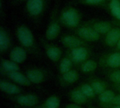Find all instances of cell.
Segmentation results:
<instances>
[{
    "mask_svg": "<svg viewBox=\"0 0 120 108\" xmlns=\"http://www.w3.org/2000/svg\"><path fill=\"white\" fill-rule=\"evenodd\" d=\"M59 18L61 25L75 30L82 24V13L73 5L68 4L60 11Z\"/></svg>",
    "mask_w": 120,
    "mask_h": 108,
    "instance_id": "3",
    "label": "cell"
},
{
    "mask_svg": "<svg viewBox=\"0 0 120 108\" xmlns=\"http://www.w3.org/2000/svg\"><path fill=\"white\" fill-rule=\"evenodd\" d=\"M65 108H82L80 105H77V104H75V103H70V104L67 105Z\"/></svg>",
    "mask_w": 120,
    "mask_h": 108,
    "instance_id": "34",
    "label": "cell"
},
{
    "mask_svg": "<svg viewBox=\"0 0 120 108\" xmlns=\"http://www.w3.org/2000/svg\"><path fill=\"white\" fill-rule=\"evenodd\" d=\"M0 89L4 93L11 96L19 95L22 91L21 89L19 86L6 80L0 81Z\"/></svg>",
    "mask_w": 120,
    "mask_h": 108,
    "instance_id": "19",
    "label": "cell"
},
{
    "mask_svg": "<svg viewBox=\"0 0 120 108\" xmlns=\"http://www.w3.org/2000/svg\"></svg>",
    "mask_w": 120,
    "mask_h": 108,
    "instance_id": "39",
    "label": "cell"
},
{
    "mask_svg": "<svg viewBox=\"0 0 120 108\" xmlns=\"http://www.w3.org/2000/svg\"><path fill=\"white\" fill-rule=\"evenodd\" d=\"M105 10L115 18V20H120V0H110Z\"/></svg>",
    "mask_w": 120,
    "mask_h": 108,
    "instance_id": "22",
    "label": "cell"
},
{
    "mask_svg": "<svg viewBox=\"0 0 120 108\" xmlns=\"http://www.w3.org/2000/svg\"><path fill=\"white\" fill-rule=\"evenodd\" d=\"M98 65L105 68L117 69L120 67V51L103 53L101 56Z\"/></svg>",
    "mask_w": 120,
    "mask_h": 108,
    "instance_id": "7",
    "label": "cell"
},
{
    "mask_svg": "<svg viewBox=\"0 0 120 108\" xmlns=\"http://www.w3.org/2000/svg\"><path fill=\"white\" fill-rule=\"evenodd\" d=\"M79 87H80L82 91L84 93V94L89 99L94 98L95 97V96L96 95L90 84H83Z\"/></svg>",
    "mask_w": 120,
    "mask_h": 108,
    "instance_id": "29",
    "label": "cell"
},
{
    "mask_svg": "<svg viewBox=\"0 0 120 108\" xmlns=\"http://www.w3.org/2000/svg\"><path fill=\"white\" fill-rule=\"evenodd\" d=\"M28 0H11V4L12 6H18L22 2H26Z\"/></svg>",
    "mask_w": 120,
    "mask_h": 108,
    "instance_id": "33",
    "label": "cell"
},
{
    "mask_svg": "<svg viewBox=\"0 0 120 108\" xmlns=\"http://www.w3.org/2000/svg\"><path fill=\"white\" fill-rule=\"evenodd\" d=\"M6 18V10L4 9V1L0 0V19L4 20Z\"/></svg>",
    "mask_w": 120,
    "mask_h": 108,
    "instance_id": "30",
    "label": "cell"
},
{
    "mask_svg": "<svg viewBox=\"0 0 120 108\" xmlns=\"http://www.w3.org/2000/svg\"><path fill=\"white\" fill-rule=\"evenodd\" d=\"M49 2V0H28L25 2L24 12L35 25H40L48 8Z\"/></svg>",
    "mask_w": 120,
    "mask_h": 108,
    "instance_id": "2",
    "label": "cell"
},
{
    "mask_svg": "<svg viewBox=\"0 0 120 108\" xmlns=\"http://www.w3.org/2000/svg\"><path fill=\"white\" fill-rule=\"evenodd\" d=\"M60 101L56 96H50L44 102V105L49 108H59Z\"/></svg>",
    "mask_w": 120,
    "mask_h": 108,
    "instance_id": "28",
    "label": "cell"
},
{
    "mask_svg": "<svg viewBox=\"0 0 120 108\" xmlns=\"http://www.w3.org/2000/svg\"><path fill=\"white\" fill-rule=\"evenodd\" d=\"M83 23L94 28L101 35L106 34L113 27H115L112 21H107L96 18L88 20Z\"/></svg>",
    "mask_w": 120,
    "mask_h": 108,
    "instance_id": "9",
    "label": "cell"
},
{
    "mask_svg": "<svg viewBox=\"0 0 120 108\" xmlns=\"http://www.w3.org/2000/svg\"><path fill=\"white\" fill-rule=\"evenodd\" d=\"M11 46V38L8 31L1 25L0 27V52L4 53Z\"/></svg>",
    "mask_w": 120,
    "mask_h": 108,
    "instance_id": "15",
    "label": "cell"
},
{
    "mask_svg": "<svg viewBox=\"0 0 120 108\" xmlns=\"http://www.w3.org/2000/svg\"><path fill=\"white\" fill-rule=\"evenodd\" d=\"M15 71H20V67L18 66V64L9 60L1 59V74L7 73V72H15Z\"/></svg>",
    "mask_w": 120,
    "mask_h": 108,
    "instance_id": "21",
    "label": "cell"
},
{
    "mask_svg": "<svg viewBox=\"0 0 120 108\" xmlns=\"http://www.w3.org/2000/svg\"><path fill=\"white\" fill-rule=\"evenodd\" d=\"M70 98L73 102V103L80 105L87 103L89 100V98H87L82 91L80 87H77L70 91Z\"/></svg>",
    "mask_w": 120,
    "mask_h": 108,
    "instance_id": "20",
    "label": "cell"
},
{
    "mask_svg": "<svg viewBox=\"0 0 120 108\" xmlns=\"http://www.w3.org/2000/svg\"><path fill=\"white\" fill-rule=\"evenodd\" d=\"M27 57V51L22 46L13 47L9 53V59L18 64L22 63Z\"/></svg>",
    "mask_w": 120,
    "mask_h": 108,
    "instance_id": "14",
    "label": "cell"
},
{
    "mask_svg": "<svg viewBox=\"0 0 120 108\" xmlns=\"http://www.w3.org/2000/svg\"><path fill=\"white\" fill-rule=\"evenodd\" d=\"M40 42L45 50L47 57L53 63H58L61 60L62 50L58 46L51 44L46 39V38L40 37Z\"/></svg>",
    "mask_w": 120,
    "mask_h": 108,
    "instance_id": "8",
    "label": "cell"
},
{
    "mask_svg": "<svg viewBox=\"0 0 120 108\" xmlns=\"http://www.w3.org/2000/svg\"><path fill=\"white\" fill-rule=\"evenodd\" d=\"M91 56V51L89 46H82L66 51V56L69 57L74 65H80L89 60Z\"/></svg>",
    "mask_w": 120,
    "mask_h": 108,
    "instance_id": "5",
    "label": "cell"
},
{
    "mask_svg": "<svg viewBox=\"0 0 120 108\" xmlns=\"http://www.w3.org/2000/svg\"><path fill=\"white\" fill-rule=\"evenodd\" d=\"M73 63L71 60V59L68 57L65 56L60 60V64H59V71L60 74H64L70 70H72V66H73Z\"/></svg>",
    "mask_w": 120,
    "mask_h": 108,
    "instance_id": "25",
    "label": "cell"
},
{
    "mask_svg": "<svg viewBox=\"0 0 120 108\" xmlns=\"http://www.w3.org/2000/svg\"><path fill=\"white\" fill-rule=\"evenodd\" d=\"M25 75L32 84H39L45 80L46 77V71L41 68H30L26 70Z\"/></svg>",
    "mask_w": 120,
    "mask_h": 108,
    "instance_id": "12",
    "label": "cell"
},
{
    "mask_svg": "<svg viewBox=\"0 0 120 108\" xmlns=\"http://www.w3.org/2000/svg\"><path fill=\"white\" fill-rule=\"evenodd\" d=\"M74 34L86 42H96L101 39V35L91 27L82 23L74 30Z\"/></svg>",
    "mask_w": 120,
    "mask_h": 108,
    "instance_id": "6",
    "label": "cell"
},
{
    "mask_svg": "<svg viewBox=\"0 0 120 108\" xmlns=\"http://www.w3.org/2000/svg\"><path fill=\"white\" fill-rule=\"evenodd\" d=\"M110 81L115 84H120V69H111L108 70L106 73Z\"/></svg>",
    "mask_w": 120,
    "mask_h": 108,
    "instance_id": "27",
    "label": "cell"
},
{
    "mask_svg": "<svg viewBox=\"0 0 120 108\" xmlns=\"http://www.w3.org/2000/svg\"><path fill=\"white\" fill-rule=\"evenodd\" d=\"M115 50L117 51H120V40L118 41V43L117 44V45L114 47Z\"/></svg>",
    "mask_w": 120,
    "mask_h": 108,
    "instance_id": "36",
    "label": "cell"
},
{
    "mask_svg": "<svg viewBox=\"0 0 120 108\" xmlns=\"http://www.w3.org/2000/svg\"><path fill=\"white\" fill-rule=\"evenodd\" d=\"M11 99L21 106L28 108L35 107L39 103L38 97L34 94L17 95L11 97Z\"/></svg>",
    "mask_w": 120,
    "mask_h": 108,
    "instance_id": "11",
    "label": "cell"
},
{
    "mask_svg": "<svg viewBox=\"0 0 120 108\" xmlns=\"http://www.w3.org/2000/svg\"><path fill=\"white\" fill-rule=\"evenodd\" d=\"M47 108V107H46V106H44V105H41V106H37V107H34V108Z\"/></svg>",
    "mask_w": 120,
    "mask_h": 108,
    "instance_id": "38",
    "label": "cell"
},
{
    "mask_svg": "<svg viewBox=\"0 0 120 108\" xmlns=\"http://www.w3.org/2000/svg\"><path fill=\"white\" fill-rule=\"evenodd\" d=\"M60 0H55L53 6L50 12L49 22L45 32V38L48 41L55 40L61 31V23L60 21Z\"/></svg>",
    "mask_w": 120,
    "mask_h": 108,
    "instance_id": "4",
    "label": "cell"
},
{
    "mask_svg": "<svg viewBox=\"0 0 120 108\" xmlns=\"http://www.w3.org/2000/svg\"><path fill=\"white\" fill-rule=\"evenodd\" d=\"M60 41L67 49H72L82 46H88L85 41L75 34H64L60 37Z\"/></svg>",
    "mask_w": 120,
    "mask_h": 108,
    "instance_id": "10",
    "label": "cell"
},
{
    "mask_svg": "<svg viewBox=\"0 0 120 108\" xmlns=\"http://www.w3.org/2000/svg\"><path fill=\"white\" fill-rule=\"evenodd\" d=\"M115 89L120 92V84H115Z\"/></svg>",
    "mask_w": 120,
    "mask_h": 108,
    "instance_id": "37",
    "label": "cell"
},
{
    "mask_svg": "<svg viewBox=\"0 0 120 108\" xmlns=\"http://www.w3.org/2000/svg\"><path fill=\"white\" fill-rule=\"evenodd\" d=\"M110 104L114 105H120V94L118 96H115V98Z\"/></svg>",
    "mask_w": 120,
    "mask_h": 108,
    "instance_id": "31",
    "label": "cell"
},
{
    "mask_svg": "<svg viewBox=\"0 0 120 108\" xmlns=\"http://www.w3.org/2000/svg\"><path fill=\"white\" fill-rule=\"evenodd\" d=\"M98 65V63L96 61H95L94 60L89 59V60H86L85 62H84L83 63H82L79 66L80 70L82 72L88 74V73L94 72L97 69Z\"/></svg>",
    "mask_w": 120,
    "mask_h": 108,
    "instance_id": "24",
    "label": "cell"
},
{
    "mask_svg": "<svg viewBox=\"0 0 120 108\" xmlns=\"http://www.w3.org/2000/svg\"><path fill=\"white\" fill-rule=\"evenodd\" d=\"M100 105L103 108H120V105H114L111 104H103V103H101Z\"/></svg>",
    "mask_w": 120,
    "mask_h": 108,
    "instance_id": "32",
    "label": "cell"
},
{
    "mask_svg": "<svg viewBox=\"0 0 120 108\" xmlns=\"http://www.w3.org/2000/svg\"><path fill=\"white\" fill-rule=\"evenodd\" d=\"M110 0H71L68 2L71 5H84L89 6H96L106 8Z\"/></svg>",
    "mask_w": 120,
    "mask_h": 108,
    "instance_id": "18",
    "label": "cell"
},
{
    "mask_svg": "<svg viewBox=\"0 0 120 108\" xmlns=\"http://www.w3.org/2000/svg\"><path fill=\"white\" fill-rule=\"evenodd\" d=\"M79 78V74L76 70L72 69L71 70L64 73L60 74L59 77V81L63 86H67L75 83Z\"/></svg>",
    "mask_w": 120,
    "mask_h": 108,
    "instance_id": "17",
    "label": "cell"
},
{
    "mask_svg": "<svg viewBox=\"0 0 120 108\" xmlns=\"http://www.w3.org/2000/svg\"><path fill=\"white\" fill-rule=\"evenodd\" d=\"M115 97V93L107 89L100 95H98V100L101 103L103 104H110L113 99Z\"/></svg>",
    "mask_w": 120,
    "mask_h": 108,
    "instance_id": "26",
    "label": "cell"
},
{
    "mask_svg": "<svg viewBox=\"0 0 120 108\" xmlns=\"http://www.w3.org/2000/svg\"><path fill=\"white\" fill-rule=\"evenodd\" d=\"M15 36L21 46L30 53L39 56L40 51L38 48L32 30L25 24H19L15 28Z\"/></svg>",
    "mask_w": 120,
    "mask_h": 108,
    "instance_id": "1",
    "label": "cell"
},
{
    "mask_svg": "<svg viewBox=\"0 0 120 108\" xmlns=\"http://www.w3.org/2000/svg\"><path fill=\"white\" fill-rule=\"evenodd\" d=\"M112 22L113 23V25L115 26H117V27H120V20H114L112 21Z\"/></svg>",
    "mask_w": 120,
    "mask_h": 108,
    "instance_id": "35",
    "label": "cell"
},
{
    "mask_svg": "<svg viewBox=\"0 0 120 108\" xmlns=\"http://www.w3.org/2000/svg\"><path fill=\"white\" fill-rule=\"evenodd\" d=\"M89 82L96 95H100L108 89V84L100 79H89Z\"/></svg>",
    "mask_w": 120,
    "mask_h": 108,
    "instance_id": "23",
    "label": "cell"
},
{
    "mask_svg": "<svg viewBox=\"0 0 120 108\" xmlns=\"http://www.w3.org/2000/svg\"><path fill=\"white\" fill-rule=\"evenodd\" d=\"M3 74L6 76L11 81H13L15 83H16L19 85H21V86H29L32 84L30 82V81L29 80V79L27 78V77L19 71L7 72V73H4Z\"/></svg>",
    "mask_w": 120,
    "mask_h": 108,
    "instance_id": "16",
    "label": "cell"
},
{
    "mask_svg": "<svg viewBox=\"0 0 120 108\" xmlns=\"http://www.w3.org/2000/svg\"><path fill=\"white\" fill-rule=\"evenodd\" d=\"M120 40V27H113L106 34L104 35V44L108 47H115Z\"/></svg>",
    "mask_w": 120,
    "mask_h": 108,
    "instance_id": "13",
    "label": "cell"
}]
</instances>
